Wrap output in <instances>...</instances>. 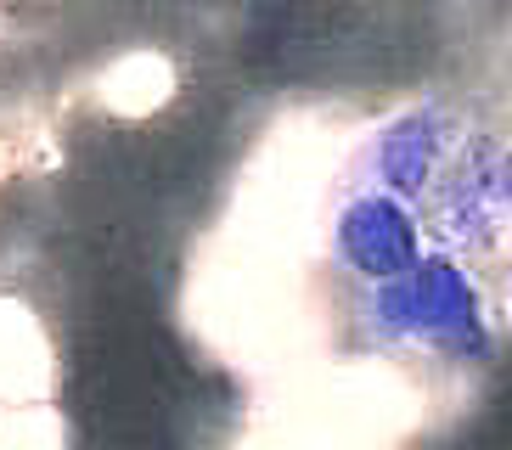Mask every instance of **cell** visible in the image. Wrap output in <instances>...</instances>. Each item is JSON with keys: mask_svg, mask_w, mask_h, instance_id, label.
<instances>
[{"mask_svg": "<svg viewBox=\"0 0 512 450\" xmlns=\"http://www.w3.org/2000/svg\"><path fill=\"white\" fill-rule=\"evenodd\" d=\"M361 327L372 344H434L451 355H490L479 287L456 254H417L411 270L389 282H366Z\"/></svg>", "mask_w": 512, "mask_h": 450, "instance_id": "1", "label": "cell"}, {"mask_svg": "<svg viewBox=\"0 0 512 450\" xmlns=\"http://www.w3.org/2000/svg\"><path fill=\"white\" fill-rule=\"evenodd\" d=\"M417 220L439 237L445 254H479L507 225V152L496 135H456L434 186L422 192Z\"/></svg>", "mask_w": 512, "mask_h": 450, "instance_id": "2", "label": "cell"}, {"mask_svg": "<svg viewBox=\"0 0 512 450\" xmlns=\"http://www.w3.org/2000/svg\"><path fill=\"white\" fill-rule=\"evenodd\" d=\"M332 254L355 282H389L422 254V220L394 192L355 180L349 197L338 203V220H332Z\"/></svg>", "mask_w": 512, "mask_h": 450, "instance_id": "3", "label": "cell"}, {"mask_svg": "<svg viewBox=\"0 0 512 450\" xmlns=\"http://www.w3.org/2000/svg\"><path fill=\"white\" fill-rule=\"evenodd\" d=\"M456 141V124L439 113V107H411L400 119H389L383 130L361 147V186L377 192H394L400 203L417 209L422 192L434 186L439 164Z\"/></svg>", "mask_w": 512, "mask_h": 450, "instance_id": "4", "label": "cell"}]
</instances>
